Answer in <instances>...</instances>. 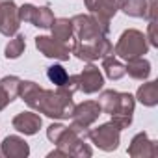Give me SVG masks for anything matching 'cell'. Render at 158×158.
Wrapping results in <instances>:
<instances>
[{
    "label": "cell",
    "mask_w": 158,
    "mask_h": 158,
    "mask_svg": "<svg viewBox=\"0 0 158 158\" xmlns=\"http://www.w3.org/2000/svg\"><path fill=\"white\" fill-rule=\"evenodd\" d=\"M50 32H52V37L54 39H58V41H61V43H65V45H73V41H74V32H73V23H71V19H67V17H60V19H54V23H52V26L48 28Z\"/></svg>",
    "instance_id": "obj_18"
},
{
    "label": "cell",
    "mask_w": 158,
    "mask_h": 158,
    "mask_svg": "<svg viewBox=\"0 0 158 158\" xmlns=\"http://www.w3.org/2000/svg\"><path fill=\"white\" fill-rule=\"evenodd\" d=\"M127 152L132 158H154L158 154V141L151 139L147 132H138L130 139Z\"/></svg>",
    "instance_id": "obj_12"
},
{
    "label": "cell",
    "mask_w": 158,
    "mask_h": 158,
    "mask_svg": "<svg viewBox=\"0 0 158 158\" xmlns=\"http://www.w3.org/2000/svg\"><path fill=\"white\" fill-rule=\"evenodd\" d=\"M147 21H156V0H147Z\"/></svg>",
    "instance_id": "obj_26"
},
{
    "label": "cell",
    "mask_w": 158,
    "mask_h": 158,
    "mask_svg": "<svg viewBox=\"0 0 158 158\" xmlns=\"http://www.w3.org/2000/svg\"><path fill=\"white\" fill-rule=\"evenodd\" d=\"M47 156H48V158H54V156H67V152H65V151H61L60 147H56V149H54V151H50Z\"/></svg>",
    "instance_id": "obj_27"
},
{
    "label": "cell",
    "mask_w": 158,
    "mask_h": 158,
    "mask_svg": "<svg viewBox=\"0 0 158 158\" xmlns=\"http://www.w3.org/2000/svg\"><path fill=\"white\" fill-rule=\"evenodd\" d=\"M102 71L110 80H121L125 76V63H121V60L117 56L110 54V56L102 58Z\"/></svg>",
    "instance_id": "obj_21"
},
{
    "label": "cell",
    "mask_w": 158,
    "mask_h": 158,
    "mask_svg": "<svg viewBox=\"0 0 158 158\" xmlns=\"http://www.w3.org/2000/svg\"><path fill=\"white\" fill-rule=\"evenodd\" d=\"M0 156H2V152H0Z\"/></svg>",
    "instance_id": "obj_28"
},
{
    "label": "cell",
    "mask_w": 158,
    "mask_h": 158,
    "mask_svg": "<svg viewBox=\"0 0 158 158\" xmlns=\"http://www.w3.org/2000/svg\"><path fill=\"white\" fill-rule=\"evenodd\" d=\"M19 19L21 23H28L32 26L48 30L54 23V11L48 6H34V4H23L19 8Z\"/></svg>",
    "instance_id": "obj_8"
},
{
    "label": "cell",
    "mask_w": 158,
    "mask_h": 158,
    "mask_svg": "<svg viewBox=\"0 0 158 158\" xmlns=\"http://www.w3.org/2000/svg\"><path fill=\"white\" fill-rule=\"evenodd\" d=\"M35 48L45 56L58 61H67L71 58V47L54 39L52 35H37L35 37Z\"/></svg>",
    "instance_id": "obj_11"
},
{
    "label": "cell",
    "mask_w": 158,
    "mask_h": 158,
    "mask_svg": "<svg viewBox=\"0 0 158 158\" xmlns=\"http://www.w3.org/2000/svg\"><path fill=\"white\" fill-rule=\"evenodd\" d=\"M119 95L121 91H115V89H101V95H99V104L102 108L104 114L112 115L119 104Z\"/></svg>",
    "instance_id": "obj_22"
},
{
    "label": "cell",
    "mask_w": 158,
    "mask_h": 158,
    "mask_svg": "<svg viewBox=\"0 0 158 158\" xmlns=\"http://www.w3.org/2000/svg\"><path fill=\"white\" fill-rule=\"evenodd\" d=\"M76 41H95L110 34V23L95 17L93 13H78L71 19Z\"/></svg>",
    "instance_id": "obj_3"
},
{
    "label": "cell",
    "mask_w": 158,
    "mask_h": 158,
    "mask_svg": "<svg viewBox=\"0 0 158 158\" xmlns=\"http://www.w3.org/2000/svg\"><path fill=\"white\" fill-rule=\"evenodd\" d=\"M19 89H21V78L15 74L4 76L0 80V112L19 97Z\"/></svg>",
    "instance_id": "obj_15"
},
{
    "label": "cell",
    "mask_w": 158,
    "mask_h": 158,
    "mask_svg": "<svg viewBox=\"0 0 158 158\" xmlns=\"http://www.w3.org/2000/svg\"><path fill=\"white\" fill-rule=\"evenodd\" d=\"M47 78H48V80H50L56 88H60V86H65V84H67V80H69V73L65 71L63 65L54 63V65L47 67Z\"/></svg>",
    "instance_id": "obj_24"
},
{
    "label": "cell",
    "mask_w": 158,
    "mask_h": 158,
    "mask_svg": "<svg viewBox=\"0 0 158 158\" xmlns=\"http://www.w3.org/2000/svg\"><path fill=\"white\" fill-rule=\"evenodd\" d=\"M47 138L50 143L60 147L61 151L67 152V156H76V158H89L93 154V149L86 143V139L78 134L71 125L65 127L61 123H52L47 128Z\"/></svg>",
    "instance_id": "obj_2"
},
{
    "label": "cell",
    "mask_w": 158,
    "mask_h": 158,
    "mask_svg": "<svg viewBox=\"0 0 158 158\" xmlns=\"http://www.w3.org/2000/svg\"><path fill=\"white\" fill-rule=\"evenodd\" d=\"M143 106L147 108H154L158 104V82L156 80H149L145 84H141L136 91V97Z\"/></svg>",
    "instance_id": "obj_19"
},
{
    "label": "cell",
    "mask_w": 158,
    "mask_h": 158,
    "mask_svg": "<svg viewBox=\"0 0 158 158\" xmlns=\"http://www.w3.org/2000/svg\"><path fill=\"white\" fill-rule=\"evenodd\" d=\"M71 54H74L80 61L93 63L95 60H102L110 54H114V45L108 39V35L99 37L95 41H73L71 45Z\"/></svg>",
    "instance_id": "obj_6"
},
{
    "label": "cell",
    "mask_w": 158,
    "mask_h": 158,
    "mask_svg": "<svg viewBox=\"0 0 158 158\" xmlns=\"http://www.w3.org/2000/svg\"><path fill=\"white\" fill-rule=\"evenodd\" d=\"M102 115V108L99 101H84L80 104H74L71 114V127L80 134L84 139H88V130L95 125V121Z\"/></svg>",
    "instance_id": "obj_5"
},
{
    "label": "cell",
    "mask_w": 158,
    "mask_h": 158,
    "mask_svg": "<svg viewBox=\"0 0 158 158\" xmlns=\"http://www.w3.org/2000/svg\"><path fill=\"white\" fill-rule=\"evenodd\" d=\"M149 48H151V45H149L145 34L136 30V28H128L119 35V39L114 47V54L119 60L127 61V60H132V58L145 56L149 52Z\"/></svg>",
    "instance_id": "obj_4"
},
{
    "label": "cell",
    "mask_w": 158,
    "mask_h": 158,
    "mask_svg": "<svg viewBox=\"0 0 158 158\" xmlns=\"http://www.w3.org/2000/svg\"><path fill=\"white\" fill-rule=\"evenodd\" d=\"M125 74H128L134 80H141L145 82L147 78L151 76V61L147 58H132V60H127L125 63Z\"/></svg>",
    "instance_id": "obj_17"
},
{
    "label": "cell",
    "mask_w": 158,
    "mask_h": 158,
    "mask_svg": "<svg viewBox=\"0 0 158 158\" xmlns=\"http://www.w3.org/2000/svg\"><path fill=\"white\" fill-rule=\"evenodd\" d=\"M0 152L6 158H26L30 154V145L21 136H8L0 145Z\"/></svg>",
    "instance_id": "obj_14"
},
{
    "label": "cell",
    "mask_w": 158,
    "mask_h": 158,
    "mask_svg": "<svg viewBox=\"0 0 158 158\" xmlns=\"http://www.w3.org/2000/svg\"><path fill=\"white\" fill-rule=\"evenodd\" d=\"M84 4H86V10H89V13H93L95 17L108 21V23L119 11L117 0H84Z\"/></svg>",
    "instance_id": "obj_16"
},
{
    "label": "cell",
    "mask_w": 158,
    "mask_h": 158,
    "mask_svg": "<svg viewBox=\"0 0 158 158\" xmlns=\"http://www.w3.org/2000/svg\"><path fill=\"white\" fill-rule=\"evenodd\" d=\"M76 86H78V91H82L86 95L99 93L104 88V74L97 65L88 63L80 73L76 74Z\"/></svg>",
    "instance_id": "obj_9"
},
{
    "label": "cell",
    "mask_w": 158,
    "mask_h": 158,
    "mask_svg": "<svg viewBox=\"0 0 158 158\" xmlns=\"http://www.w3.org/2000/svg\"><path fill=\"white\" fill-rule=\"evenodd\" d=\"M21 19H19V8L15 0H0V34L6 37H13L19 34Z\"/></svg>",
    "instance_id": "obj_10"
},
{
    "label": "cell",
    "mask_w": 158,
    "mask_h": 158,
    "mask_svg": "<svg viewBox=\"0 0 158 158\" xmlns=\"http://www.w3.org/2000/svg\"><path fill=\"white\" fill-rule=\"evenodd\" d=\"M24 48H26V39H24V35H23V34H15V35L8 41V45H6V48H4V56H6L8 60H17V58L23 56Z\"/></svg>",
    "instance_id": "obj_23"
},
{
    "label": "cell",
    "mask_w": 158,
    "mask_h": 158,
    "mask_svg": "<svg viewBox=\"0 0 158 158\" xmlns=\"http://www.w3.org/2000/svg\"><path fill=\"white\" fill-rule=\"evenodd\" d=\"M117 8L134 19H147V0H117Z\"/></svg>",
    "instance_id": "obj_20"
},
{
    "label": "cell",
    "mask_w": 158,
    "mask_h": 158,
    "mask_svg": "<svg viewBox=\"0 0 158 158\" xmlns=\"http://www.w3.org/2000/svg\"><path fill=\"white\" fill-rule=\"evenodd\" d=\"M78 91L76 74H69L65 86L56 89H45L34 80H21L19 97L37 114H43L50 119H69L74 108L73 95Z\"/></svg>",
    "instance_id": "obj_1"
},
{
    "label": "cell",
    "mask_w": 158,
    "mask_h": 158,
    "mask_svg": "<svg viewBox=\"0 0 158 158\" xmlns=\"http://www.w3.org/2000/svg\"><path fill=\"white\" fill-rule=\"evenodd\" d=\"M88 139L101 151L104 152H114L117 151L119 143H121V130L112 123H102L95 128H89L88 130Z\"/></svg>",
    "instance_id": "obj_7"
},
{
    "label": "cell",
    "mask_w": 158,
    "mask_h": 158,
    "mask_svg": "<svg viewBox=\"0 0 158 158\" xmlns=\"http://www.w3.org/2000/svg\"><path fill=\"white\" fill-rule=\"evenodd\" d=\"M11 127L17 130V132H21V134H24V136H35L37 132H39V128L43 127V119H41V115L37 114V112H21V114H17L15 117H13V121H11Z\"/></svg>",
    "instance_id": "obj_13"
},
{
    "label": "cell",
    "mask_w": 158,
    "mask_h": 158,
    "mask_svg": "<svg viewBox=\"0 0 158 158\" xmlns=\"http://www.w3.org/2000/svg\"><path fill=\"white\" fill-rule=\"evenodd\" d=\"M154 28H156V21H149V26H147V41H149V45L151 47H158V37H156V32H154Z\"/></svg>",
    "instance_id": "obj_25"
}]
</instances>
